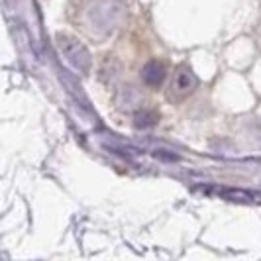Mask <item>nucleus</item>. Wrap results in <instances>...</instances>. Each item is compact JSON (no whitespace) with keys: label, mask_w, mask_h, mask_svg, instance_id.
Returning a JSON list of instances; mask_svg holds the SVG:
<instances>
[{"label":"nucleus","mask_w":261,"mask_h":261,"mask_svg":"<svg viewBox=\"0 0 261 261\" xmlns=\"http://www.w3.org/2000/svg\"><path fill=\"white\" fill-rule=\"evenodd\" d=\"M198 81H196L195 73L189 69V65H177L173 71H171V79L169 85L165 89V94H167V100L171 105H177V102H183L187 100L193 91L196 89Z\"/></svg>","instance_id":"1"}]
</instances>
